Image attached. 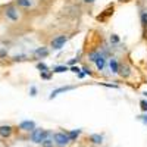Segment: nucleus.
Segmentation results:
<instances>
[{
  "label": "nucleus",
  "instance_id": "c756f323",
  "mask_svg": "<svg viewBox=\"0 0 147 147\" xmlns=\"http://www.w3.org/2000/svg\"><path fill=\"white\" fill-rule=\"evenodd\" d=\"M30 94L34 97V96H37V88L34 87V85H32V87H31V90H30Z\"/></svg>",
  "mask_w": 147,
  "mask_h": 147
},
{
  "label": "nucleus",
  "instance_id": "a878e982",
  "mask_svg": "<svg viewBox=\"0 0 147 147\" xmlns=\"http://www.w3.org/2000/svg\"><path fill=\"white\" fill-rule=\"evenodd\" d=\"M81 71L84 72V75H93V72H91V69H90V68H87V66H84V68H82Z\"/></svg>",
  "mask_w": 147,
  "mask_h": 147
},
{
  "label": "nucleus",
  "instance_id": "bb28decb",
  "mask_svg": "<svg viewBox=\"0 0 147 147\" xmlns=\"http://www.w3.org/2000/svg\"><path fill=\"white\" fill-rule=\"evenodd\" d=\"M69 71H71V72H74V74H78L81 69H80L78 66H74V65H72V66H69Z\"/></svg>",
  "mask_w": 147,
  "mask_h": 147
},
{
  "label": "nucleus",
  "instance_id": "1a4fd4ad",
  "mask_svg": "<svg viewBox=\"0 0 147 147\" xmlns=\"http://www.w3.org/2000/svg\"><path fill=\"white\" fill-rule=\"evenodd\" d=\"M118 74L122 77V78H128L129 75H131V69H129V66L128 65H122L121 68H119V71H118Z\"/></svg>",
  "mask_w": 147,
  "mask_h": 147
},
{
  "label": "nucleus",
  "instance_id": "a211bd4d",
  "mask_svg": "<svg viewBox=\"0 0 147 147\" xmlns=\"http://www.w3.org/2000/svg\"><path fill=\"white\" fill-rule=\"evenodd\" d=\"M40 77L43 80H50L53 77V72L52 71H44V72H40Z\"/></svg>",
  "mask_w": 147,
  "mask_h": 147
},
{
  "label": "nucleus",
  "instance_id": "72a5a7b5",
  "mask_svg": "<svg viewBox=\"0 0 147 147\" xmlns=\"http://www.w3.org/2000/svg\"><path fill=\"white\" fill-rule=\"evenodd\" d=\"M144 96H147V91H146V93H144Z\"/></svg>",
  "mask_w": 147,
  "mask_h": 147
},
{
  "label": "nucleus",
  "instance_id": "2eb2a0df",
  "mask_svg": "<svg viewBox=\"0 0 147 147\" xmlns=\"http://www.w3.org/2000/svg\"><path fill=\"white\" fill-rule=\"evenodd\" d=\"M66 134H68V137H69L71 141H75V140L78 138V136L81 134V129H72V131H69V132H66Z\"/></svg>",
  "mask_w": 147,
  "mask_h": 147
},
{
  "label": "nucleus",
  "instance_id": "cd10ccee",
  "mask_svg": "<svg viewBox=\"0 0 147 147\" xmlns=\"http://www.w3.org/2000/svg\"><path fill=\"white\" fill-rule=\"evenodd\" d=\"M25 59V55H19V56H15L13 57V62H18V60H24Z\"/></svg>",
  "mask_w": 147,
  "mask_h": 147
},
{
  "label": "nucleus",
  "instance_id": "ddd939ff",
  "mask_svg": "<svg viewBox=\"0 0 147 147\" xmlns=\"http://www.w3.org/2000/svg\"><path fill=\"white\" fill-rule=\"evenodd\" d=\"M90 141L93 144H102L103 143V136H100V134H91V136H90Z\"/></svg>",
  "mask_w": 147,
  "mask_h": 147
},
{
  "label": "nucleus",
  "instance_id": "f3484780",
  "mask_svg": "<svg viewBox=\"0 0 147 147\" xmlns=\"http://www.w3.org/2000/svg\"><path fill=\"white\" fill-rule=\"evenodd\" d=\"M140 19H141L143 27H147V9H143L140 12Z\"/></svg>",
  "mask_w": 147,
  "mask_h": 147
},
{
  "label": "nucleus",
  "instance_id": "b1692460",
  "mask_svg": "<svg viewBox=\"0 0 147 147\" xmlns=\"http://www.w3.org/2000/svg\"><path fill=\"white\" fill-rule=\"evenodd\" d=\"M100 85H103V87H107V88H118L116 84H107V82H100Z\"/></svg>",
  "mask_w": 147,
  "mask_h": 147
},
{
  "label": "nucleus",
  "instance_id": "0eeeda50",
  "mask_svg": "<svg viewBox=\"0 0 147 147\" xmlns=\"http://www.w3.org/2000/svg\"><path fill=\"white\" fill-rule=\"evenodd\" d=\"M49 55H50V52H49L47 47H38V49H35V50H34V56L37 59H44Z\"/></svg>",
  "mask_w": 147,
  "mask_h": 147
},
{
  "label": "nucleus",
  "instance_id": "c85d7f7f",
  "mask_svg": "<svg viewBox=\"0 0 147 147\" xmlns=\"http://www.w3.org/2000/svg\"><path fill=\"white\" fill-rule=\"evenodd\" d=\"M138 119H140V121H143V124L147 127V115H144V116H138Z\"/></svg>",
  "mask_w": 147,
  "mask_h": 147
},
{
  "label": "nucleus",
  "instance_id": "9b49d317",
  "mask_svg": "<svg viewBox=\"0 0 147 147\" xmlns=\"http://www.w3.org/2000/svg\"><path fill=\"white\" fill-rule=\"evenodd\" d=\"M112 13H113V6H110V7H107V9L105 10V13H103V15H99V16H97V21L103 22V21H105L107 16H110Z\"/></svg>",
  "mask_w": 147,
  "mask_h": 147
},
{
  "label": "nucleus",
  "instance_id": "393cba45",
  "mask_svg": "<svg viewBox=\"0 0 147 147\" xmlns=\"http://www.w3.org/2000/svg\"><path fill=\"white\" fill-rule=\"evenodd\" d=\"M140 107H141L143 112H147V100H141L140 102Z\"/></svg>",
  "mask_w": 147,
  "mask_h": 147
},
{
  "label": "nucleus",
  "instance_id": "7ed1b4c3",
  "mask_svg": "<svg viewBox=\"0 0 147 147\" xmlns=\"http://www.w3.org/2000/svg\"><path fill=\"white\" fill-rule=\"evenodd\" d=\"M5 16H6L9 21H12V22H16V21L19 19V12H18V9H16L15 6L9 5V6L5 7Z\"/></svg>",
  "mask_w": 147,
  "mask_h": 147
},
{
  "label": "nucleus",
  "instance_id": "6e6552de",
  "mask_svg": "<svg viewBox=\"0 0 147 147\" xmlns=\"http://www.w3.org/2000/svg\"><path fill=\"white\" fill-rule=\"evenodd\" d=\"M12 132H13V128L10 125H2L0 127V137L2 138H9L12 136Z\"/></svg>",
  "mask_w": 147,
  "mask_h": 147
},
{
  "label": "nucleus",
  "instance_id": "39448f33",
  "mask_svg": "<svg viewBox=\"0 0 147 147\" xmlns=\"http://www.w3.org/2000/svg\"><path fill=\"white\" fill-rule=\"evenodd\" d=\"M75 88V85H65V87H59V88H56V90H53L52 91V94L49 96V99H55V97H57L60 93H66V91H71V90H74Z\"/></svg>",
  "mask_w": 147,
  "mask_h": 147
},
{
  "label": "nucleus",
  "instance_id": "f257e3e1",
  "mask_svg": "<svg viewBox=\"0 0 147 147\" xmlns=\"http://www.w3.org/2000/svg\"><path fill=\"white\" fill-rule=\"evenodd\" d=\"M31 141L35 143V144H41L47 137H52V132L50 131H46L43 128H34L31 131Z\"/></svg>",
  "mask_w": 147,
  "mask_h": 147
},
{
  "label": "nucleus",
  "instance_id": "dca6fc26",
  "mask_svg": "<svg viewBox=\"0 0 147 147\" xmlns=\"http://www.w3.org/2000/svg\"><path fill=\"white\" fill-rule=\"evenodd\" d=\"M66 71H69V66L68 65H59V66H55L53 68V74H63V72H66Z\"/></svg>",
  "mask_w": 147,
  "mask_h": 147
},
{
  "label": "nucleus",
  "instance_id": "6ab92c4d",
  "mask_svg": "<svg viewBox=\"0 0 147 147\" xmlns=\"http://www.w3.org/2000/svg\"><path fill=\"white\" fill-rule=\"evenodd\" d=\"M41 146H43V147H53V138L47 137V138L41 143Z\"/></svg>",
  "mask_w": 147,
  "mask_h": 147
},
{
  "label": "nucleus",
  "instance_id": "473e14b6",
  "mask_svg": "<svg viewBox=\"0 0 147 147\" xmlns=\"http://www.w3.org/2000/svg\"><path fill=\"white\" fill-rule=\"evenodd\" d=\"M94 2H96V0H84V3H90V5L94 3Z\"/></svg>",
  "mask_w": 147,
  "mask_h": 147
},
{
  "label": "nucleus",
  "instance_id": "9d476101",
  "mask_svg": "<svg viewBox=\"0 0 147 147\" xmlns=\"http://www.w3.org/2000/svg\"><path fill=\"white\" fill-rule=\"evenodd\" d=\"M15 5L19 6V7H25V9H28V7L32 6V0H15Z\"/></svg>",
  "mask_w": 147,
  "mask_h": 147
},
{
  "label": "nucleus",
  "instance_id": "f8f14e48",
  "mask_svg": "<svg viewBox=\"0 0 147 147\" xmlns=\"http://www.w3.org/2000/svg\"><path fill=\"white\" fill-rule=\"evenodd\" d=\"M96 66H97V69H99V71H102L103 68H105V65H106V59H105V56L103 55H100L99 57H97L96 59Z\"/></svg>",
  "mask_w": 147,
  "mask_h": 147
},
{
  "label": "nucleus",
  "instance_id": "412c9836",
  "mask_svg": "<svg viewBox=\"0 0 147 147\" xmlns=\"http://www.w3.org/2000/svg\"><path fill=\"white\" fill-rule=\"evenodd\" d=\"M100 55H102L100 52H93V53H90V56H88V59L91 60V62H96V59H97V57H99Z\"/></svg>",
  "mask_w": 147,
  "mask_h": 147
},
{
  "label": "nucleus",
  "instance_id": "aec40b11",
  "mask_svg": "<svg viewBox=\"0 0 147 147\" xmlns=\"http://www.w3.org/2000/svg\"><path fill=\"white\" fill-rule=\"evenodd\" d=\"M37 69H38L40 72H44V71H49V66L46 63H43V62H38L37 63Z\"/></svg>",
  "mask_w": 147,
  "mask_h": 147
},
{
  "label": "nucleus",
  "instance_id": "4468645a",
  "mask_svg": "<svg viewBox=\"0 0 147 147\" xmlns=\"http://www.w3.org/2000/svg\"><path fill=\"white\" fill-rule=\"evenodd\" d=\"M110 71H112V74H118V71H119V63L115 57L110 59Z\"/></svg>",
  "mask_w": 147,
  "mask_h": 147
},
{
  "label": "nucleus",
  "instance_id": "2f4dec72",
  "mask_svg": "<svg viewBox=\"0 0 147 147\" xmlns=\"http://www.w3.org/2000/svg\"><path fill=\"white\" fill-rule=\"evenodd\" d=\"M77 75H78V78H84V77H85V75H84V72H81V71L77 74Z\"/></svg>",
  "mask_w": 147,
  "mask_h": 147
},
{
  "label": "nucleus",
  "instance_id": "7c9ffc66",
  "mask_svg": "<svg viewBox=\"0 0 147 147\" xmlns=\"http://www.w3.org/2000/svg\"><path fill=\"white\" fill-rule=\"evenodd\" d=\"M7 55V52L5 50V49H0V57H5Z\"/></svg>",
  "mask_w": 147,
  "mask_h": 147
},
{
  "label": "nucleus",
  "instance_id": "20e7f679",
  "mask_svg": "<svg viewBox=\"0 0 147 147\" xmlns=\"http://www.w3.org/2000/svg\"><path fill=\"white\" fill-rule=\"evenodd\" d=\"M68 41V35H65V34H62V35H57L56 38H53L52 40V43H50V46H52V49L53 50H60L63 46H65V43Z\"/></svg>",
  "mask_w": 147,
  "mask_h": 147
},
{
  "label": "nucleus",
  "instance_id": "5701e85b",
  "mask_svg": "<svg viewBox=\"0 0 147 147\" xmlns=\"http://www.w3.org/2000/svg\"><path fill=\"white\" fill-rule=\"evenodd\" d=\"M121 40H119V37L116 35V34H112L110 35V43H113V44H118Z\"/></svg>",
  "mask_w": 147,
  "mask_h": 147
},
{
  "label": "nucleus",
  "instance_id": "f03ea898",
  "mask_svg": "<svg viewBox=\"0 0 147 147\" xmlns=\"http://www.w3.org/2000/svg\"><path fill=\"white\" fill-rule=\"evenodd\" d=\"M53 143H55L57 147H65V146H68V144L71 143V140H69V137H68V134H66L65 131H62V132L53 134Z\"/></svg>",
  "mask_w": 147,
  "mask_h": 147
},
{
  "label": "nucleus",
  "instance_id": "423d86ee",
  "mask_svg": "<svg viewBox=\"0 0 147 147\" xmlns=\"http://www.w3.org/2000/svg\"><path fill=\"white\" fill-rule=\"evenodd\" d=\"M35 128V122L34 121H22L19 124V129L25 131V132H31Z\"/></svg>",
  "mask_w": 147,
  "mask_h": 147
},
{
  "label": "nucleus",
  "instance_id": "4be33fe9",
  "mask_svg": "<svg viewBox=\"0 0 147 147\" xmlns=\"http://www.w3.org/2000/svg\"><path fill=\"white\" fill-rule=\"evenodd\" d=\"M80 59H81V55H78L77 57H74V59H71L69 62H68V66H72V65H75V63H78V62H80Z\"/></svg>",
  "mask_w": 147,
  "mask_h": 147
}]
</instances>
